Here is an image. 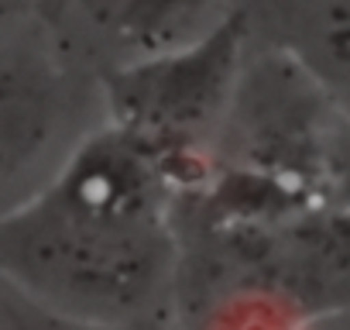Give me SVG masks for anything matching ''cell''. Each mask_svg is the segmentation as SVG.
I'll use <instances>...</instances> for the list:
<instances>
[{"mask_svg":"<svg viewBox=\"0 0 350 330\" xmlns=\"http://www.w3.org/2000/svg\"><path fill=\"white\" fill-rule=\"evenodd\" d=\"M183 183L107 124L28 207L0 220L4 268L55 323L175 330Z\"/></svg>","mask_w":350,"mask_h":330,"instance_id":"obj_1","label":"cell"},{"mask_svg":"<svg viewBox=\"0 0 350 330\" xmlns=\"http://www.w3.org/2000/svg\"><path fill=\"white\" fill-rule=\"evenodd\" d=\"M107 124V83L42 11L0 14V220L42 196Z\"/></svg>","mask_w":350,"mask_h":330,"instance_id":"obj_2","label":"cell"},{"mask_svg":"<svg viewBox=\"0 0 350 330\" xmlns=\"http://www.w3.org/2000/svg\"><path fill=\"white\" fill-rule=\"evenodd\" d=\"M38 11L107 83L213 42L244 18V0H42Z\"/></svg>","mask_w":350,"mask_h":330,"instance_id":"obj_3","label":"cell"},{"mask_svg":"<svg viewBox=\"0 0 350 330\" xmlns=\"http://www.w3.org/2000/svg\"><path fill=\"white\" fill-rule=\"evenodd\" d=\"M244 21L350 114V0H244Z\"/></svg>","mask_w":350,"mask_h":330,"instance_id":"obj_4","label":"cell"},{"mask_svg":"<svg viewBox=\"0 0 350 330\" xmlns=\"http://www.w3.org/2000/svg\"><path fill=\"white\" fill-rule=\"evenodd\" d=\"M59 323L0 268V330H55Z\"/></svg>","mask_w":350,"mask_h":330,"instance_id":"obj_5","label":"cell"},{"mask_svg":"<svg viewBox=\"0 0 350 330\" xmlns=\"http://www.w3.org/2000/svg\"><path fill=\"white\" fill-rule=\"evenodd\" d=\"M299 330H350V306H340V309L319 313V316L306 320Z\"/></svg>","mask_w":350,"mask_h":330,"instance_id":"obj_6","label":"cell"},{"mask_svg":"<svg viewBox=\"0 0 350 330\" xmlns=\"http://www.w3.org/2000/svg\"><path fill=\"white\" fill-rule=\"evenodd\" d=\"M42 0H0V14H14V11H38Z\"/></svg>","mask_w":350,"mask_h":330,"instance_id":"obj_7","label":"cell"},{"mask_svg":"<svg viewBox=\"0 0 350 330\" xmlns=\"http://www.w3.org/2000/svg\"><path fill=\"white\" fill-rule=\"evenodd\" d=\"M55 330H90V327H66V323H59Z\"/></svg>","mask_w":350,"mask_h":330,"instance_id":"obj_8","label":"cell"}]
</instances>
